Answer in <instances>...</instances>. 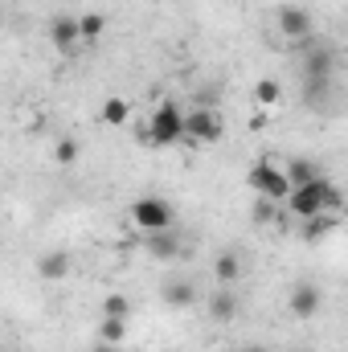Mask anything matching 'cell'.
I'll return each instance as SVG.
<instances>
[{
    "label": "cell",
    "mask_w": 348,
    "mask_h": 352,
    "mask_svg": "<svg viewBox=\"0 0 348 352\" xmlns=\"http://www.w3.org/2000/svg\"><path fill=\"white\" fill-rule=\"evenodd\" d=\"M246 184H250L259 197L274 201V205H287V201H291V192H295V184H291L287 168H279L274 160H254V164H250V173H246Z\"/></svg>",
    "instance_id": "obj_1"
},
{
    "label": "cell",
    "mask_w": 348,
    "mask_h": 352,
    "mask_svg": "<svg viewBox=\"0 0 348 352\" xmlns=\"http://www.w3.org/2000/svg\"><path fill=\"white\" fill-rule=\"evenodd\" d=\"M332 70H336V54H332V45H316V50H307L303 54V90H307V98L316 102L320 94H328V82H332Z\"/></svg>",
    "instance_id": "obj_2"
},
{
    "label": "cell",
    "mask_w": 348,
    "mask_h": 352,
    "mask_svg": "<svg viewBox=\"0 0 348 352\" xmlns=\"http://www.w3.org/2000/svg\"><path fill=\"white\" fill-rule=\"evenodd\" d=\"M184 115L176 102H160L148 119V131H152V148H176L184 144Z\"/></svg>",
    "instance_id": "obj_3"
},
{
    "label": "cell",
    "mask_w": 348,
    "mask_h": 352,
    "mask_svg": "<svg viewBox=\"0 0 348 352\" xmlns=\"http://www.w3.org/2000/svg\"><path fill=\"white\" fill-rule=\"evenodd\" d=\"M131 221L144 234H160V230H173L176 209H173V201H164V197H135L131 201Z\"/></svg>",
    "instance_id": "obj_4"
},
{
    "label": "cell",
    "mask_w": 348,
    "mask_h": 352,
    "mask_svg": "<svg viewBox=\"0 0 348 352\" xmlns=\"http://www.w3.org/2000/svg\"><path fill=\"white\" fill-rule=\"evenodd\" d=\"M328 176H320V180H312V184H299L295 192H291V201H287V209L299 217V221H312V217H320L324 213V197H328Z\"/></svg>",
    "instance_id": "obj_5"
},
{
    "label": "cell",
    "mask_w": 348,
    "mask_h": 352,
    "mask_svg": "<svg viewBox=\"0 0 348 352\" xmlns=\"http://www.w3.org/2000/svg\"><path fill=\"white\" fill-rule=\"evenodd\" d=\"M184 140L188 144H217L221 140V115L213 107H193L184 115Z\"/></svg>",
    "instance_id": "obj_6"
},
{
    "label": "cell",
    "mask_w": 348,
    "mask_h": 352,
    "mask_svg": "<svg viewBox=\"0 0 348 352\" xmlns=\"http://www.w3.org/2000/svg\"><path fill=\"white\" fill-rule=\"evenodd\" d=\"M279 33L295 45V41H303V37L316 33V21H312V12L303 4H283L279 8Z\"/></svg>",
    "instance_id": "obj_7"
},
{
    "label": "cell",
    "mask_w": 348,
    "mask_h": 352,
    "mask_svg": "<svg viewBox=\"0 0 348 352\" xmlns=\"http://www.w3.org/2000/svg\"><path fill=\"white\" fill-rule=\"evenodd\" d=\"M50 45L54 50H62V54H70V50H78L83 45V29H78V16H54L50 21Z\"/></svg>",
    "instance_id": "obj_8"
},
{
    "label": "cell",
    "mask_w": 348,
    "mask_h": 352,
    "mask_svg": "<svg viewBox=\"0 0 348 352\" xmlns=\"http://www.w3.org/2000/svg\"><path fill=\"white\" fill-rule=\"evenodd\" d=\"M320 287H312V283H299L295 291H291V299H287V307H291V316L295 320H312L316 311H320Z\"/></svg>",
    "instance_id": "obj_9"
},
{
    "label": "cell",
    "mask_w": 348,
    "mask_h": 352,
    "mask_svg": "<svg viewBox=\"0 0 348 352\" xmlns=\"http://www.w3.org/2000/svg\"><path fill=\"white\" fill-rule=\"evenodd\" d=\"M160 299H164V307L184 311V307H193V303H197V287H193L188 278H164V287H160Z\"/></svg>",
    "instance_id": "obj_10"
},
{
    "label": "cell",
    "mask_w": 348,
    "mask_h": 352,
    "mask_svg": "<svg viewBox=\"0 0 348 352\" xmlns=\"http://www.w3.org/2000/svg\"><path fill=\"white\" fill-rule=\"evenodd\" d=\"M209 274H213L217 287H234V283L242 278V254H238V250H221V254L213 258V270H209Z\"/></svg>",
    "instance_id": "obj_11"
},
{
    "label": "cell",
    "mask_w": 348,
    "mask_h": 352,
    "mask_svg": "<svg viewBox=\"0 0 348 352\" xmlns=\"http://www.w3.org/2000/svg\"><path fill=\"white\" fill-rule=\"evenodd\" d=\"M238 316V295L230 291V287H217L213 295H209V320L213 324H230Z\"/></svg>",
    "instance_id": "obj_12"
},
{
    "label": "cell",
    "mask_w": 348,
    "mask_h": 352,
    "mask_svg": "<svg viewBox=\"0 0 348 352\" xmlns=\"http://www.w3.org/2000/svg\"><path fill=\"white\" fill-rule=\"evenodd\" d=\"M98 119H102L107 127H127V123H131V102H127V98H119V94H111V98H102Z\"/></svg>",
    "instance_id": "obj_13"
},
{
    "label": "cell",
    "mask_w": 348,
    "mask_h": 352,
    "mask_svg": "<svg viewBox=\"0 0 348 352\" xmlns=\"http://www.w3.org/2000/svg\"><path fill=\"white\" fill-rule=\"evenodd\" d=\"M70 266H74V258H70L66 250H50V254L37 263V274H41L45 283H58V278H66V274H70Z\"/></svg>",
    "instance_id": "obj_14"
},
{
    "label": "cell",
    "mask_w": 348,
    "mask_h": 352,
    "mask_svg": "<svg viewBox=\"0 0 348 352\" xmlns=\"http://www.w3.org/2000/svg\"><path fill=\"white\" fill-rule=\"evenodd\" d=\"M283 168H287V176H291V184H295V188H299V184H312V180H320V176H324V168H320L316 160H307V156H295V160H287Z\"/></svg>",
    "instance_id": "obj_15"
},
{
    "label": "cell",
    "mask_w": 348,
    "mask_h": 352,
    "mask_svg": "<svg viewBox=\"0 0 348 352\" xmlns=\"http://www.w3.org/2000/svg\"><path fill=\"white\" fill-rule=\"evenodd\" d=\"M148 254L152 258H176L180 254V238H176L173 230H160V234H148Z\"/></svg>",
    "instance_id": "obj_16"
},
{
    "label": "cell",
    "mask_w": 348,
    "mask_h": 352,
    "mask_svg": "<svg viewBox=\"0 0 348 352\" xmlns=\"http://www.w3.org/2000/svg\"><path fill=\"white\" fill-rule=\"evenodd\" d=\"M98 311H102L107 320H131V311H135V307H131V299H127V295H119V291H115V295H107V299L98 303Z\"/></svg>",
    "instance_id": "obj_17"
},
{
    "label": "cell",
    "mask_w": 348,
    "mask_h": 352,
    "mask_svg": "<svg viewBox=\"0 0 348 352\" xmlns=\"http://www.w3.org/2000/svg\"><path fill=\"white\" fill-rule=\"evenodd\" d=\"M127 328H131V320H98V344H119V340H127Z\"/></svg>",
    "instance_id": "obj_18"
},
{
    "label": "cell",
    "mask_w": 348,
    "mask_h": 352,
    "mask_svg": "<svg viewBox=\"0 0 348 352\" xmlns=\"http://www.w3.org/2000/svg\"><path fill=\"white\" fill-rule=\"evenodd\" d=\"M279 98H283V87H279V78H259V82H254V102H259L262 111L279 107Z\"/></svg>",
    "instance_id": "obj_19"
},
{
    "label": "cell",
    "mask_w": 348,
    "mask_h": 352,
    "mask_svg": "<svg viewBox=\"0 0 348 352\" xmlns=\"http://www.w3.org/2000/svg\"><path fill=\"white\" fill-rule=\"evenodd\" d=\"M78 29H83V45H90L107 33V16L102 12H78Z\"/></svg>",
    "instance_id": "obj_20"
},
{
    "label": "cell",
    "mask_w": 348,
    "mask_h": 352,
    "mask_svg": "<svg viewBox=\"0 0 348 352\" xmlns=\"http://www.w3.org/2000/svg\"><path fill=\"white\" fill-rule=\"evenodd\" d=\"M332 226H336V217H332V213H320V217L303 221V242H320V238H328V234H332Z\"/></svg>",
    "instance_id": "obj_21"
},
{
    "label": "cell",
    "mask_w": 348,
    "mask_h": 352,
    "mask_svg": "<svg viewBox=\"0 0 348 352\" xmlns=\"http://www.w3.org/2000/svg\"><path fill=\"white\" fill-rule=\"evenodd\" d=\"M54 160H58V164H74V160H78V140H70V135L58 140V144H54Z\"/></svg>",
    "instance_id": "obj_22"
},
{
    "label": "cell",
    "mask_w": 348,
    "mask_h": 352,
    "mask_svg": "<svg viewBox=\"0 0 348 352\" xmlns=\"http://www.w3.org/2000/svg\"><path fill=\"white\" fill-rule=\"evenodd\" d=\"M270 217H274V201H266V197H259V201H254V221H270Z\"/></svg>",
    "instance_id": "obj_23"
},
{
    "label": "cell",
    "mask_w": 348,
    "mask_h": 352,
    "mask_svg": "<svg viewBox=\"0 0 348 352\" xmlns=\"http://www.w3.org/2000/svg\"><path fill=\"white\" fill-rule=\"evenodd\" d=\"M94 352H123V349H119V344H98Z\"/></svg>",
    "instance_id": "obj_24"
},
{
    "label": "cell",
    "mask_w": 348,
    "mask_h": 352,
    "mask_svg": "<svg viewBox=\"0 0 348 352\" xmlns=\"http://www.w3.org/2000/svg\"><path fill=\"white\" fill-rule=\"evenodd\" d=\"M242 352H266V349H262V344H250V349H242Z\"/></svg>",
    "instance_id": "obj_25"
},
{
    "label": "cell",
    "mask_w": 348,
    "mask_h": 352,
    "mask_svg": "<svg viewBox=\"0 0 348 352\" xmlns=\"http://www.w3.org/2000/svg\"><path fill=\"white\" fill-rule=\"evenodd\" d=\"M160 352H173V349H160Z\"/></svg>",
    "instance_id": "obj_26"
}]
</instances>
